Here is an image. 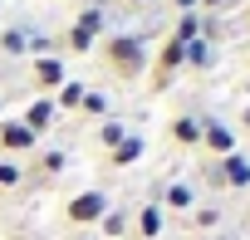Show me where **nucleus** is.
<instances>
[{
  "label": "nucleus",
  "instance_id": "bb28decb",
  "mask_svg": "<svg viewBox=\"0 0 250 240\" xmlns=\"http://www.w3.org/2000/svg\"><path fill=\"white\" fill-rule=\"evenodd\" d=\"M201 5H216V0H201Z\"/></svg>",
  "mask_w": 250,
  "mask_h": 240
},
{
  "label": "nucleus",
  "instance_id": "423d86ee",
  "mask_svg": "<svg viewBox=\"0 0 250 240\" xmlns=\"http://www.w3.org/2000/svg\"><path fill=\"white\" fill-rule=\"evenodd\" d=\"M201 147H211L216 157H230L235 152V133L226 123H201Z\"/></svg>",
  "mask_w": 250,
  "mask_h": 240
},
{
  "label": "nucleus",
  "instance_id": "9b49d317",
  "mask_svg": "<svg viewBox=\"0 0 250 240\" xmlns=\"http://www.w3.org/2000/svg\"><path fill=\"white\" fill-rule=\"evenodd\" d=\"M133 230H138L143 240H152V235L162 230V206H143V211L133 216Z\"/></svg>",
  "mask_w": 250,
  "mask_h": 240
},
{
  "label": "nucleus",
  "instance_id": "a211bd4d",
  "mask_svg": "<svg viewBox=\"0 0 250 240\" xmlns=\"http://www.w3.org/2000/svg\"><path fill=\"white\" fill-rule=\"evenodd\" d=\"M191 225H196V230H211V225H221V211H216V206H196V211H191Z\"/></svg>",
  "mask_w": 250,
  "mask_h": 240
},
{
  "label": "nucleus",
  "instance_id": "f8f14e48",
  "mask_svg": "<svg viewBox=\"0 0 250 240\" xmlns=\"http://www.w3.org/2000/svg\"><path fill=\"white\" fill-rule=\"evenodd\" d=\"M138 157H143V138H133V133H128V138H123V142L113 147V167H133Z\"/></svg>",
  "mask_w": 250,
  "mask_h": 240
},
{
  "label": "nucleus",
  "instance_id": "20e7f679",
  "mask_svg": "<svg viewBox=\"0 0 250 240\" xmlns=\"http://www.w3.org/2000/svg\"><path fill=\"white\" fill-rule=\"evenodd\" d=\"M182 64H187V44L167 35V44H162V49H157V59H152V83H157V88H167V79H172Z\"/></svg>",
  "mask_w": 250,
  "mask_h": 240
},
{
  "label": "nucleus",
  "instance_id": "0eeeda50",
  "mask_svg": "<svg viewBox=\"0 0 250 240\" xmlns=\"http://www.w3.org/2000/svg\"><path fill=\"white\" fill-rule=\"evenodd\" d=\"M20 123H25L35 138H44V128L54 123V98H35V103L25 108V118H20Z\"/></svg>",
  "mask_w": 250,
  "mask_h": 240
},
{
  "label": "nucleus",
  "instance_id": "aec40b11",
  "mask_svg": "<svg viewBox=\"0 0 250 240\" xmlns=\"http://www.w3.org/2000/svg\"><path fill=\"white\" fill-rule=\"evenodd\" d=\"M79 108H83V113H93V118H108V98H103V93H93V88L83 93V103H79Z\"/></svg>",
  "mask_w": 250,
  "mask_h": 240
},
{
  "label": "nucleus",
  "instance_id": "f03ea898",
  "mask_svg": "<svg viewBox=\"0 0 250 240\" xmlns=\"http://www.w3.org/2000/svg\"><path fill=\"white\" fill-rule=\"evenodd\" d=\"M108 211H113V206H108V191H98V186L64 201V220H69V225H98Z\"/></svg>",
  "mask_w": 250,
  "mask_h": 240
},
{
  "label": "nucleus",
  "instance_id": "7ed1b4c3",
  "mask_svg": "<svg viewBox=\"0 0 250 240\" xmlns=\"http://www.w3.org/2000/svg\"><path fill=\"white\" fill-rule=\"evenodd\" d=\"M35 147H40V138L20 123V118H5V123H0V157H25Z\"/></svg>",
  "mask_w": 250,
  "mask_h": 240
},
{
  "label": "nucleus",
  "instance_id": "6ab92c4d",
  "mask_svg": "<svg viewBox=\"0 0 250 240\" xmlns=\"http://www.w3.org/2000/svg\"><path fill=\"white\" fill-rule=\"evenodd\" d=\"M123 138H128V133H123V123H103V128H98V147H118Z\"/></svg>",
  "mask_w": 250,
  "mask_h": 240
},
{
  "label": "nucleus",
  "instance_id": "4be33fe9",
  "mask_svg": "<svg viewBox=\"0 0 250 240\" xmlns=\"http://www.w3.org/2000/svg\"><path fill=\"white\" fill-rule=\"evenodd\" d=\"M0 49L5 54H25V30H10L5 40H0Z\"/></svg>",
  "mask_w": 250,
  "mask_h": 240
},
{
  "label": "nucleus",
  "instance_id": "9d476101",
  "mask_svg": "<svg viewBox=\"0 0 250 240\" xmlns=\"http://www.w3.org/2000/svg\"><path fill=\"white\" fill-rule=\"evenodd\" d=\"M162 206H167V211H196V191H191L187 181H172V186L162 191Z\"/></svg>",
  "mask_w": 250,
  "mask_h": 240
},
{
  "label": "nucleus",
  "instance_id": "a878e982",
  "mask_svg": "<svg viewBox=\"0 0 250 240\" xmlns=\"http://www.w3.org/2000/svg\"><path fill=\"white\" fill-rule=\"evenodd\" d=\"M240 123H245V128H250V108H245V113H240Z\"/></svg>",
  "mask_w": 250,
  "mask_h": 240
},
{
  "label": "nucleus",
  "instance_id": "393cba45",
  "mask_svg": "<svg viewBox=\"0 0 250 240\" xmlns=\"http://www.w3.org/2000/svg\"><path fill=\"white\" fill-rule=\"evenodd\" d=\"M123 5H133V10H138V5H147V0H123Z\"/></svg>",
  "mask_w": 250,
  "mask_h": 240
},
{
  "label": "nucleus",
  "instance_id": "5701e85b",
  "mask_svg": "<svg viewBox=\"0 0 250 240\" xmlns=\"http://www.w3.org/2000/svg\"><path fill=\"white\" fill-rule=\"evenodd\" d=\"M64 162H69V157H64V152H44V162H40V172H44V177H49V172H59V167H64Z\"/></svg>",
  "mask_w": 250,
  "mask_h": 240
},
{
  "label": "nucleus",
  "instance_id": "dca6fc26",
  "mask_svg": "<svg viewBox=\"0 0 250 240\" xmlns=\"http://www.w3.org/2000/svg\"><path fill=\"white\" fill-rule=\"evenodd\" d=\"M64 44H69V49H74V54H88V49H93V44H98V40H93V35H83V30H79V25H69V30H64Z\"/></svg>",
  "mask_w": 250,
  "mask_h": 240
},
{
  "label": "nucleus",
  "instance_id": "ddd939ff",
  "mask_svg": "<svg viewBox=\"0 0 250 240\" xmlns=\"http://www.w3.org/2000/svg\"><path fill=\"white\" fill-rule=\"evenodd\" d=\"M74 25H79L83 35H93V40H98V35H103V25H108V15H103V5H88V10H83Z\"/></svg>",
  "mask_w": 250,
  "mask_h": 240
},
{
  "label": "nucleus",
  "instance_id": "f257e3e1",
  "mask_svg": "<svg viewBox=\"0 0 250 240\" xmlns=\"http://www.w3.org/2000/svg\"><path fill=\"white\" fill-rule=\"evenodd\" d=\"M103 69H108L113 79H123V83L143 79V74L152 69V54H147L143 35H108V40H103Z\"/></svg>",
  "mask_w": 250,
  "mask_h": 240
},
{
  "label": "nucleus",
  "instance_id": "2eb2a0df",
  "mask_svg": "<svg viewBox=\"0 0 250 240\" xmlns=\"http://www.w3.org/2000/svg\"><path fill=\"white\" fill-rule=\"evenodd\" d=\"M83 93H88L83 83H74V79H64V83H59V93H54V103H59V108H79V103H83Z\"/></svg>",
  "mask_w": 250,
  "mask_h": 240
},
{
  "label": "nucleus",
  "instance_id": "412c9836",
  "mask_svg": "<svg viewBox=\"0 0 250 240\" xmlns=\"http://www.w3.org/2000/svg\"><path fill=\"white\" fill-rule=\"evenodd\" d=\"M98 225H103V230H108V235H123V230H128V225H133V220H128V216H123V211H108V216H103V220H98Z\"/></svg>",
  "mask_w": 250,
  "mask_h": 240
},
{
  "label": "nucleus",
  "instance_id": "b1692460",
  "mask_svg": "<svg viewBox=\"0 0 250 240\" xmlns=\"http://www.w3.org/2000/svg\"><path fill=\"white\" fill-rule=\"evenodd\" d=\"M172 5H177V10H196V5H201V0H172Z\"/></svg>",
  "mask_w": 250,
  "mask_h": 240
},
{
  "label": "nucleus",
  "instance_id": "39448f33",
  "mask_svg": "<svg viewBox=\"0 0 250 240\" xmlns=\"http://www.w3.org/2000/svg\"><path fill=\"white\" fill-rule=\"evenodd\" d=\"M206 181H211V186H230V191H235V186H250V162H245L240 152L216 157V172H211Z\"/></svg>",
  "mask_w": 250,
  "mask_h": 240
},
{
  "label": "nucleus",
  "instance_id": "1a4fd4ad",
  "mask_svg": "<svg viewBox=\"0 0 250 240\" xmlns=\"http://www.w3.org/2000/svg\"><path fill=\"white\" fill-rule=\"evenodd\" d=\"M30 74H35L40 88H59V83H64V59H35Z\"/></svg>",
  "mask_w": 250,
  "mask_h": 240
},
{
  "label": "nucleus",
  "instance_id": "6e6552de",
  "mask_svg": "<svg viewBox=\"0 0 250 240\" xmlns=\"http://www.w3.org/2000/svg\"><path fill=\"white\" fill-rule=\"evenodd\" d=\"M167 133H172L177 147H201V118H187V113H182V118H172Z\"/></svg>",
  "mask_w": 250,
  "mask_h": 240
},
{
  "label": "nucleus",
  "instance_id": "f3484780",
  "mask_svg": "<svg viewBox=\"0 0 250 240\" xmlns=\"http://www.w3.org/2000/svg\"><path fill=\"white\" fill-rule=\"evenodd\" d=\"M196 35H201V20L196 15H182V25L172 30V40H182V44H196Z\"/></svg>",
  "mask_w": 250,
  "mask_h": 240
},
{
  "label": "nucleus",
  "instance_id": "4468645a",
  "mask_svg": "<svg viewBox=\"0 0 250 240\" xmlns=\"http://www.w3.org/2000/svg\"><path fill=\"white\" fill-rule=\"evenodd\" d=\"M20 181H25V167L15 157H0V191H15Z\"/></svg>",
  "mask_w": 250,
  "mask_h": 240
}]
</instances>
